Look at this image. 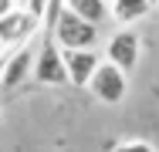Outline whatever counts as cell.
Wrapping results in <instances>:
<instances>
[{
    "mask_svg": "<svg viewBox=\"0 0 159 152\" xmlns=\"http://www.w3.org/2000/svg\"><path fill=\"white\" fill-rule=\"evenodd\" d=\"M41 30V17L31 7H14L7 17H0V44L3 47H24Z\"/></svg>",
    "mask_w": 159,
    "mask_h": 152,
    "instance_id": "5b68a950",
    "label": "cell"
},
{
    "mask_svg": "<svg viewBox=\"0 0 159 152\" xmlns=\"http://www.w3.org/2000/svg\"><path fill=\"white\" fill-rule=\"evenodd\" d=\"M34 81L48 88L68 85V64H64V47H58L54 37L44 41L41 51H34Z\"/></svg>",
    "mask_w": 159,
    "mask_h": 152,
    "instance_id": "7a4b0ae2",
    "label": "cell"
},
{
    "mask_svg": "<svg viewBox=\"0 0 159 152\" xmlns=\"http://www.w3.org/2000/svg\"><path fill=\"white\" fill-rule=\"evenodd\" d=\"M64 10H68V3H64V0H48V3H44V14H41V27L51 34L54 24H58V17H61Z\"/></svg>",
    "mask_w": 159,
    "mask_h": 152,
    "instance_id": "30bf717a",
    "label": "cell"
},
{
    "mask_svg": "<svg viewBox=\"0 0 159 152\" xmlns=\"http://www.w3.org/2000/svg\"><path fill=\"white\" fill-rule=\"evenodd\" d=\"M102 61H105V58L98 54L95 47H75V51H64V64H68V85H71V88H88Z\"/></svg>",
    "mask_w": 159,
    "mask_h": 152,
    "instance_id": "8992f818",
    "label": "cell"
},
{
    "mask_svg": "<svg viewBox=\"0 0 159 152\" xmlns=\"http://www.w3.org/2000/svg\"><path fill=\"white\" fill-rule=\"evenodd\" d=\"M108 3H112V0H108Z\"/></svg>",
    "mask_w": 159,
    "mask_h": 152,
    "instance_id": "e0dca14e",
    "label": "cell"
},
{
    "mask_svg": "<svg viewBox=\"0 0 159 152\" xmlns=\"http://www.w3.org/2000/svg\"><path fill=\"white\" fill-rule=\"evenodd\" d=\"M0 112H3V105H0Z\"/></svg>",
    "mask_w": 159,
    "mask_h": 152,
    "instance_id": "2e32d148",
    "label": "cell"
},
{
    "mask_svg": "<svg viewBox=\"0 0 159 152\" xmlns=\"http://www.w3.org/2000/svg\"><path fill=\"white\" fill-rule=\"evenodd\" d=\"M88 91L102 105H122L125 95H129V74L122 68H115L112 61H102L95 78H92V85H88Z\"/></svg>",
    "mask_w": 159,
    "mask_h": 152,
    "instance_id": "277c9868",
    "label": "cell"
},
{
    "mask_svg": "<svg viewBox=\"0 0 159 152\" xmlns=\"http://www.w3.org/2000/svg\"><path fill=\"white\" fill-rule=\"evenodd\" d=\"M108 7H112V20H115L119 27H129V24L142 20V17L152 10L149 0H112Z\"/></svg>",
    "mask_w": 159,
    "mask_h": 152,
    "instance_id": "ba28073f",
    "label": "cell"
},
{
    "mask_svg": "<svg viewBox=\"0 0 159 152\" xmlns=\"http://www.w3.org/2000/svg\"><path fill=\"white\" fill-rule=\"evenodd\" d=\"M3 64H7V54L0 51V81H3Z\"/></svg>",
    "mask_w": 159,
    "mask_h": 152,
    "instance_id": "5bb4252c",
    "label": "cell"
},
{
    "mask_svg": "<svg viewBox=\"0 0 159 152\" xmlns=\"http://www.w3.org/2000/svg\"><path fill=\"white\" fill-rule=\"evenodd\" d=\"M48 37H54L58 47H64V51H75V47H95V44H98V24L78 17L75 10H64Z\"/></svg>",
    "mask_w": 159,
    "mask_h": 152,
    "instance_id": "6da1fadb",
    "label": "cell"
},
{
    "mask_svg": "<svg viewBox=\"0 0 159 152\" xmlns=\"http://www.w3.org/2000/svg\"><path fill=\"white\" fill-rule=\"evenodd\" d=\"M44 3H48V0H27V7H31V10L37 14V17L44 14Z\"/></svg>",
    "mask_w": 159,
    "mask_h": 152,
    "instance_id": "7c38bea8",
    "label": "cell"
},
{
    "mask_svg": "<svg viewBox=\"0 0 159 152\" xmlns=\"http://www.w3.org/2000/svg\"><path fill=\"white\" fill-rule=\"evenodd\" d=\"M112 152H156V145L146 142V139H125V142H119Z\"/></svg>",
    "mask_w": 159,
    "mask_h": 152,
    "instance_id": "8fae6325",
    "label": "cell"
},
{
    "mask_svg": "<svg viewBox=\"0 0 159 152\" xmlns=\"http://www.w3.org/2000/svg\"><path fill=\"white\" fill-rule=\"evenodd\" d=\"M27 78H34V51L24 44V47H14L10 54H7V64H3V81H0V88H17V85H24Z\"/></svg>",
    "mask_w": 159,
    "mask_h": 152,
    "instance_id": "52a82bcc",
    "label": "cell"
},
{
    "mask_svg": "<svg viewBox=\"0 0 159 152\" xmlns=\"http://www.w3.org/2000/svg\"><path fill=\"white\" fill-rule=\"evenodd\" d=\"M14 3H17V7H27V0H14Z\"/></svg>",
    "mask_w": 159,
    "mask_h": 152,
    "instance_id": "9a60e30c",
    "label": "cell"
},
{
    "mask_svg": "<svg viewBox=\"0 0 159 152\" xmlns=\"http://www.w3.org/2000/svg\"><path fill=\"white\" fill-rule=\"evenodd\" d=\"M105 61H112L115 68H122L125 74H132L135 68H139V58H142V41H139V34L132 27H119L108 34V41H105Z\"/></svg>",
    "mask_w": 159,
    "mask_h": 152,
    "instance_id": "3957f363",
    "label": "cell"
},
{
    "mask_svg": "<svg viewBox=\"0 0 159 152\" xmlns=\"http://www.w3.org/2000/svg\"><path fill=\"white\" fill-rule=\"evenodd\" d=\"M14 7H17V3H14V0H0V17H7V14H10V10H14Z\"/></svg>",
    "mask_w": 159,
    "mask_h": 152,
    "instance_id": "4fadbf2b",
    "label": "cell"
},
{
    "mask_svg": "<svg viewBox=\"0 0 159 152\" xmlns=\"http://www.w3.org/2000/svg\"><path fill=\"white\" fill-rule=\"evenodd\" d=\"M68 3V10H75L78 17H85V20H92V24H105V20H112V7H108V0H64Z\"/></svg>",
    "mask_w": 159,
    "mask_h": 152,
    "instance_id": "9c48e42d",
    "label": "cell"
}]
</instances>
